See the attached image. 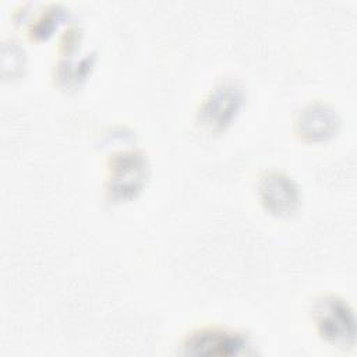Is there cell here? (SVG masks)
<instances>
[{"mask_svg":"<svg viewBox=\"0 0 357 357\" xmlns=\"http://www.w3.org/2000/svg\"><path fill=\"white\" fill-rule=\"evenodd\" d=\"M312 318L319 333L339 347H349L354 340L353 310L342 298L328 296L318 300Z\"/></svg>","mask_w":357,"mask_h":357,"instance_id":"cell-1","label":"cell"},{"mask_svg":"<svg viewBox=\"0 0 357 357\" xmlns=\"http://www.w3.org/2000/svg\"><path fill=\"white\" fill-rule=\"evenodd\" d=\"M247 347V339L237 332L208 328L190 335L184 342V353L194 356H233Z\"/></svg>","mask_w":357,"mask_h":357,"instance_id":"cell-2","label":"cell"},{"mask_svg":"<svg viewBox=\"0 0 357 357\" xmlns=\"http://www.w3.org/2000/svg\"><path fill=\"white\" fill-rule=\"evenodd\" d=\"M241 102L243 89L238 85L233 82L222 84L205 99L199 112V119L209 130H222L238 112Z\"/></svg>","mask_w":357,"mask_h":357,"instance_id":"cell-3","label":"cell"},{"mask_svg":"<svg viewBox=\"0 0 357 357\" xmlns=\"http://www.w3.org/2000/svg\"><path fill=\"white\" fill-rule=\"evenodd\" d=\"M261 199L268 211L276 215H287L298 204V188L283 173L269 172L259 183Z\"/></svg>","mask_w":357,"mask_h":357,"instance_id":"cell-4","label":"cell"},{"mask_svg":"<svg viewBox=\"0 0 357 357\" xmlns=\"http://www.w3.org/2000/svg\"><path fill=\"white\" fill-rule=\"evenodd\" d=\"M301 132L312 138H325L332 134L337 124L336 114L326 106H310L301 114Z\"/></svg>","mask_w":357,"mask_h":357,"instance_id":"cell-5","label":"cell"}]
</instances>
